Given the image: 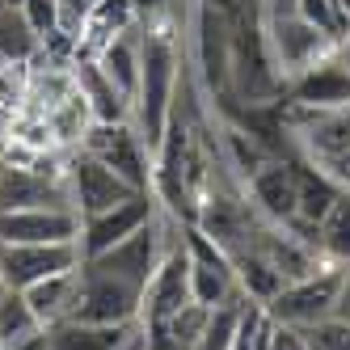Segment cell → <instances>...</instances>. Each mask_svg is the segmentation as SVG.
<instances>
[{
  "instance_id": "obj_1",
  "label": "cell",
  "mask_w": 350,
  "mask_h": 350,
  "mask_svg": "<svg viewBox=\"0 0 350 350\" xmlns=\"http://www.w3.org/2000/svg\"><path fill=\"white\" fill-rule=\"evenodd\" d=\"M144 46H139V89L131 102V122L144 135V144L157 148L173 122V102H178V81H182V64H178V42L165 21H148L144 26Z\"/></svg>"
},
{
  "instance_id": "obj_2",
  "label": "cell",
  "mask_w": 350,
  "mask_h": 350,
  "mask_svg": "<svg viewBox=\"0 0 350 350\" xmlns=\"http://www.w3.org/2000/svg\"><path fill=\"white\" fill-rule=\"evenodd\" d=\"M279 64L270 55L266 42V26L258 13H241L232 26V64H228V85H237V93L245 102H262L279 89Z\"/></svg>"
},
{
  "instance_id": "obj_3",
  "label": "cell",
  "mask_w": 350,
  "mask_h": 350,
  "mask_svg": "<svg viewBox=\"0 0 350 350\" xmlns=\"http://www.w3.org/2000/svg\"><path fill=\"white\" fill-rule=\"evenodd\" d=\"M262 26H266V42H270V55H274V64H279V77H299L304 68H312L321 55H329L334 51V38H325L317 26H308L304 17L295 13V5H274L262 13Z\"/></svg>"
},
{
  "instance_id": "obj_4",
  "label": "cell",
  "mask_w": 350,
  "mask_h": 350,
  "mask_svg": "<svg viewBox=\"0 0 350 350\" xmlns=\"http://www.w3.org/2000/svg\"><path fill=\"white\" fill-rule=\"evenodd\" d=\"M81 148L114 169L131 190H152V148L144 144L135 122H93Z\"/></svg>"
},
{
  "instance_id": "obj_5",
  "label": "cell",
  "mask_w": 350,
  "mask_h": 350,
  "mask_svg": "<svg viewBox=\"0 0 350 350\" xmlns=\"http://www.w3.org/2000/svg\"><path fill=\"white\" fill-rule=\"evenodd\" d=\"M144 304V287L118 279V274H102L81 266V287H77V308L72 321H89V325H131L139 321Z\"/></svg>"
},
{
  "instance_id": "obj_6",
  "label": "cell",
  "mask_w": 350,
  "mask_h": 350,
  "mask_svg": "<svg viewBox=\"0 0 350 350\" xmlns=\"http://www.w3.org/2000/svg\"><path fill=\"white\" fill-rule=\"evenodd\" d=\"M64 182H68L72 207H77L81 219L102 215V211H110L118 203H127L131 194H139V190H131L127 182H122L114 169H106L93 152H85V148L68 152V161H64Z\"/></svg>"
},
{
  "instance_id": "obj_7",
  "label": "cell",
  "mask_w": 350,
  "mask_h": 350,
  "mask_svg": "<svg viewBox=\"0 0 350 350\" xmlns=\"http://www.w3.org/2000/svg\"><path fill=\"white\" fill-rule=\"evenodd\" d=\"M338 287H342V270H317L308 279H295L287 283L279 295L270 299L266 317L274 325H291V329H308V325L334 317V304H338Z\"/></svg>"
},
{
  "instance_id": "obj_8",
  "label": "cell",
  "mask_w": 350,
  "mask_h": 350,
  "mask_svg": "<svg viewBox=\"0 0 350 350\" xmlns=\"http://www.w3.org/2000/svg\"><path fill=\"white\" fill-rule=\"evenodd\" d=\"M81 245L64 241V245H0V283L13 291H26L51 274L81 270Z\"/></svg>"
},
{
  "instance_id": "obj_9",
  "label": "cell",
  "mask_w": 350,
  "mask_h": 350,
  "mask_svg": "<svg viewBox=\"0 0 350 350\" xmlns=\"http://www.w3.org/2000/svg\"><path fill=\"white\" fill-rule=\"evenodd\" d=\"M169 249L173 245H165V237H161V219H152V224H144L139 232H131L127 241H118L114 249H106V254H97L81 266L102 270V274H118V279H127L135 287H148V279L157 274V266L165 262Z\"/></svg>"
},
{
  "instance_id": "obj_10",
  "label": "cell",
  "mask_w": 350,
  "mask_h": 350,
  "mask_svg": "<svg viewBox=\"0 0 350 350\" xmlns=\"http://www.w3.org/2000/svg\"><path fill=\"white\" fill-rule=\"evenodd\" d=\"M152 219H157V194L152 190H139V194L127 198V203H118V207H110L102 215L81 219V237H77L81 258L89 262L97 254H106V249H114L118 241H127L131 232H139L144 224H152Z\"/></svg>"
},
{
  "instance_id": "obj_11",
  "label": "cell",
  "mask_w": 350,
  "mask_h": 350,
  "mask_svg": "<svg viewBox=\"0 0 350 350\" xmlns=\"http://www.w3.org/2000/svg\"><path fill=\"white\" fill-rule=\"evenodd\" d=\"M186 254H190V291H194V304L215 308L224 299H232L237 291V270L232 258L203 232L186 224Z\"/></svg>"
},
{
  "instance_id": "obj_12",
  "label": "cell",
  "mask_w": 350,
  "mask_h": 350,
  "mask_svg": "<svg viewBox=\"0 0 350 350\" xmlns=\"http://www.w3.org/2000/svg\"><path fill=\"white\" fill-rule=\"evenodd\" d=\"M186 304H194V291H190V254L182 241L169 249L165 262L157 266V274L148 279L144 304H139V325H161L169 317H178Z\"/></svg>"
},
{
  "instance_id": "obj_13",
  "label": "cell",
  "mask_w": 350,
  "mask_h": 350,
  "mask_svg": "<svg viewBox=\"0 0 350 350\" xmlns=\"http://www.w3.org/2000/svg\"><path fill=\"white\" fill-rule=\"evenodd\" d=\"M81 237V215L59 207L0 211V245H64Z\"/></svg>"
},
{
  "instance_id": "obj_14",
  "label": "cell",
  "mask_w": 350,
  "mask_h": 350,
  "mask_svg": "<svg viewBox=\"0 0 350 350\" xmlns=\"http://www.w3.org/2000/svg\"><path fill=\"white\" fill-rule=\"evenodd\" d=\"M291 97L299 106H312V110L350 106V68L342 64L338 46L329 55H321L312 68H304L299 77H291Z\"/></svg>"
},
{
  "instance_id": "obj_15",
  "label": "cell",
  "mask_w": 350,
  "mask_h": 350,
  "mask_svg": "<svg viewBox=\"0 0 350 350\" xmlns=\"http://www.w3.org/2000/svg\"><path fill=\"white\" fill-rule=\"evenodd\" d=\"M72 81H77L93 122H131V97L102 72L97 55L77 51V59H72Z\"/></svg>"
},
{
  "instance_id": "obj_16",
  "label": "cell",
  "mask_w": 350,
  "mask_h": 350,
  "mask_svg": "<svg viewBox=\"0 0 350 350\" xmlns=\"http://www.w3.org/2000/svg\"><path fill=\"white\" fill-rule=\"evenodd\" d=\"M249 194L262 215H270L274 224H291L299 215V169H291L287 161H266L249 178Z\"/></svg>"
},
{
  "instance_id": "obj_17",
  "label": "cell",
  "mask_w": 350,
  "mask_h": 350,
  "mask_svg": "<svg viewBox=\"0 0 350 350\" xmlns=\"http://www.w3.org/2000/svg\"><path fill=\"white\" fill-rule=\"evenodd\" d=\"M228 258H232V270H237V291L249 299V304H270V299L287 287V279L270 266V258L258 245H245Z\"/></svg>"
},
{
  "instance_id": "obj_18",
  "label": "cell",
  "mask_w": 350,
  "mask_h": 350,
  "mask_svg": "<svg viewBox=\"0 0 350 350\" xmlns=\"http://www.w3.org/2000/svg\"><path fill=\"white\" fill-rule=\"evenodd\" d=\"M77 287H81V270L51 274V279L26 287V299H30L34 317L42 321V329H51V325H59V321L72 317V308H77Z\"/></svg>"
},
{
  "instance_id": "obj_19",
  "label": "cell",
  "mask_w": 350,
  "mask_h": 350,
  "mask_svg": "<svg viewBox=\"0 0 350 350\" xmlns=\"http://www.w3.org/2000/svg\"><path fill=\"white\" fill-rule=\"evenodd\" d=\"M139 46H144V38L135 34V26L114 34L106 46H97V64H102V72L131 97V102H135V89H139Z\"/></svg>"
},
{
  "instance_id": "obj_20",
  "label": "cell",
  "mask_w": 350,
  "mask_h": 350,
  "mask_svg": "<svg viewBox=\"0 0 350 350\" xmlns=\"http://www.w3.org/2000/svg\"><path fill=\"white\" fill-rule=\"evenodd\" d=\"M42 334V321L34 317L26 291L5 287L0 291V350H21L26 342H34Z\"/></svg>"
},
{
  "instance_id": "obj_21",
  "label": "cell",
  "mask_w": 350,
  "mask_h": 350,
  "mask_svg": "<svg viewBox=\"0 0 350 350\" xmlns=\"http://www.w3.org/2000/svg\"><path fill=\"white\" fill-rule=\"evenodd\" d=\"M135 21H139V13H135L131 0H97V5H93V17H89V26H85V34H81V51L97 55V46H106L114 34L131 30Z\"/></svg>"
},
{
  "instance_id": "obj_22",
  "label": "cell",
  "mask_w": 350,
  "mask_h": 350,
  "mask_svg": "<svg viewBox=\"0 0 350 350\" xmlns=\"http://www.w3.org/2000/svg\"><path fill=\"white\" fill-rule=\"evenodd\" d=\"M42 38L30 30L21 9H0V64H34Z\"/></svg>"
},
{
  "instance_id": "obj_23",
  "label": "cell",
  "mask_w": 350,
  "mask_h": 350,
  "mask_svg": "<svg viewBox=\"0 0 350 350\" xmlns=\"http://www.w3.org/2000/svg\"><path fill=\"white\" fill-rule=\"evenodd\" d=\"M338 190L321 178L317 169H299V215L291 224H304V228H321L325 215L334 211Z\"/></svg>"
},
{
  "instance_id": "obj_24",
  "label": "cell",
  "mask_w": 350,
  "mask_h": 350,
  "mask_svg": "<svg viewBox=\"0 0 350 350\" xmlns=\"http://www.w3.org/2000/svg\"><path fill=\"white\" fill-rule=\"evenodd\" d=\"M321 249L342 258V262H350V198H342V194H338L334 211L321 224Z\"/></svg>"
},
{
  "instance_id": "obj_25",
  "label": "cell",
  "mask_w": 350,
  "mask_h": 350,
  "mask_svg": "<svg viewBox=\"0 0 350 350\" xmlns=\"http://www.w3.org/2000/svg\"><path fill=\"white\" fill-rule=\"evenodd\" d=\"M295 13L308 21V26H317L325 38L342 42L346 38V26H342V13H338V0H291Z\"/></svg>"
},
{
  "instance_id": "obj_26",
  "label": "cell",
  "mask_w": 350,
  "mask_h": 350,
  "mask_svg": "<svg viewBox=\"0 0 350 350\" xmlns=\"http://www.w3.org/2000/svg\"><path fill=\"white\" fill-rule=\"evenodd\" d=\"M224 144H228V152H232V169H241V178H245V182L254 178V173H258L266 161H270V157H266L262 148L249 139L241 127H228V131H224Z\"/></svg>"
},
{
  "instance_id": "obj_27",
  "label": "cell",
  "mask_w": 350,
  "mask_h": 350,
  "mask_svg": "<svg viewBox=\"0 0 350 350\" xmlns=\"http://www.w3.org/2000/svg\"><path fill=\"white\" fill-rule=\"evenodd\" d=\"M308 342V350H350V325L338 321V317H325L308 329H299Z\"/></svg>"
},
{
  "instance_id": "obj_28",
  "label": "cell",
  "mask_w": 350,
  "mask_h": 350,
  "mask_svg": "<svg viewBox=\"0 0 350 350\" xmlns=\"http://www.w3.org/2000/svg\"><path fill=\"white\" fill-rule=\"evenodd\" d=\"M21 17L30 21V30L38 38H46V34L59 30V0H26V5H21Z\"/></svg>"
},
{
  "instance_id": "obj_29",
  "label": "cell",
  "mask_w": 350,
  "mask_h": 350,
  "mask_svg": "<svg viewBox=\"0 0 350 350\" xmlns=\"http://www.w3.org/2000/svg\"><path fill=\"white\" fill-rule=\"evenodd\" d=\"M93 5H97V0H59V34L81 42L89 17H93Z\"/></svg>"
},
{
  "instance_id": "obj_30",
  "label": "cell",
  "mask_w": 350,
  "mask_h": 350,
  "mask_svg": "<svg viewBox=\"0 0 350 350\" xmlns=\"http://www.w3.org/2000/svg\"><path fill=\"white\" fill-rule=\"evenodd\" d=\"M270 350H308L304 334L291 329V325H274L270 329Z\"/></svg>"
},
{
  "instance_id": "obj_31",
  "label": "cell",
  "mask_w": 350,
  "mask_h": 350,
  "mask_svg": "<svg viewBox=\"0 0 350 350\" xmlns=\"http://www.w3.org/2000/svg\"><path fill=\"white\" fill-rule=\"evenodd\" d=\"M334 317L350 325V270H342V287H338V304H334Z\"/></svg>"
},
{
  "instance_id": "obj_32",
  "label": "cell",
  "mask_w": 350,
  "mask_h": 350,
  "mask_svg": "<svg viewBox=\"0 0 350 350\" xmlns=\"http://www.w3.org/2000/svg\"><path fill=\"white\" fill-rule=\"evenodd\" d=\"M131 5H135V13H139V17L152 21V17H161V13L173 5V0H131Z\"/></svg>"
},
{
  "instance_id": "obj_33",
  "label": "cell",
  "mask_w": 350,
  "mask_h": 350,
  "mask_svg": "<svg viewBox=\"0 0 350 350\" xmlns=\"http://www.w3.org/2000/svg\"><path fill=\"white\" fill-rule=\"evenodd\" d=\"M237 5H241L245 13H262V9H266V0H237Z\"/></svg>"
},
{
  "instance_id": "obj_34",
  "label": "cell",
  "mask_w": 350,
  "mask_h": 350,
  "mask_svg": "<svg viewBox=\"0 0 350 350\" xmlns=\"http://www.w3.org/2000/svg\"><path fill=\"white\" fill-rule=\"evenodd\" d=\"M338 55H342V64H346V68H350V34H346V38H342V42H338Z\"/></svg>"
},
{
  "instance_id": "obj_35",
  "label": "cell",
  "mask_w": 350,
  "mask_h": 350,
  "mask_svg": "<svg viewBox=\"0 0 350 350\" xmlns=\"http://www.w3.org/2000/svg\"><path fill=\"white\" fill-rule=\"evenodd\" d=\"M0 5H5V9H21V5H26V0H0Z\"/></svg>"
},
{
  "instance_id": "obj_36",
  "label": "cell",
  "mask_w": 350,
  "mask_h": 350,
  "mask_svg": "<svg viewBox=\"0 0 350 350\" xmlns=\"http://www.w3.org/2000/svg\"><path fill=\"white\" fill-rule=\"evenodd\" d=\"M0 291H5V283H0Z\"/></svg>"
},
{
  "instance_id": "obj_37",
  "label": "cell",
  "mask_w": 350,
  "mask_h": 350,
  "mask_svg": "<svg viewBox=\"0 0 350 350\" xmlns=\"http://www.w3.org/2000/svg\"><path fill=\"white\" fill-rule=\"evenodd\" d=\"M0 9H5V5H0Z\"/></svg>"
}]
</instances>
